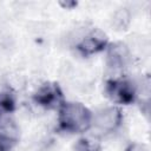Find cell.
<instances>
[{
	"label": "cell",
	"mask_w": 151,
	"mask_h": 151,
	"mask_svg": "<svg viewBox=\"0 0 151 151\" xmlns=\"http://www.w3.org/2000/svg\"><path fill=\"white\" fill-rule=\"evenodd\" d=\"M17 143V131L8 127L0 132V151H11Z\"/></svg>",
	"instance_id": "cell-9"
},
{
	"label": "cell",
	"mask_w": 151,
	"mask_h": 151,
	"mask_svg": "<svg viewBox=\"0 0 151 151\" xmlns=\"http://www.w3.org/2000/svg\"><path fill=\"white\" fill-rule=\"evenodd\" d=\"M131 61L129 47L123 42H113L109 45L106 53V64L112 70H122Z\"/></svg>",
	"instance_id": "cell-6"
},
{
	"label": "cell",
	"mask_w": 151,
	"mask_h": 151,
	"mask_svg": "<svg viewBox=\"0 0 151 151\" xmlns=\"http://www.w3.org/2000/svg\"><path fill=\"white\" fill-rule=\"evenodd\" d=\"M123 123V114L118 107H106L92 114V124L104 133L116 131Z\"/></svg>",
	"instance_id": "cell-5"
},
{
	"label": "cell",
	"mask_w": 151,
	"mask_h": 151,
	"mask_svg": "<svg viewBox=\"0 0 151 151\" xmlns=\"http://www.w3.org/2000/svg\"><path fill=\"white\" fill-rule=\"evenodd\" d=\"M33 100L38 106L46 110L60 109L64 101V94L58 83H44L33 94Z\"/></svg>",
	"instance_id": "cell-3"
},
{
	"label": "cell",
	"mask_w": 151,
	"mask_h": 151,
	"mask_svg": "<svg viewBox=\"0 0 151 151\" xmlns=\"http://www.w3.org/2000/svg\"><path fill=\"white\" fill-rule=\"evenodd\" d=\"M15 109V99L14 96L8 92H0V119H2L5 116L12 113Z\"/></svg>",
	"instance_id": "cell-7"
},
{
	"label": "cell",
	"mask_w": 151,
	"mask_h": 151,
	"mask_svg": "<svg viewBox=\"0 0 151 151\" xmlns=\"http://www.w3.org/2000/svg\"><path fill=\"white\" fill-rule=\"evenodd\" d=\"M125 151H147L146 146L143 145V144H139V143H133L131 145H129L126 147Z\"/></svg>",
	"instance_id": "cell-10"
},
{
	"label": "cell",
	"mask_w": 151,
	"mask_h": 151,
	"mask_svg": "<svg viewBox=\"0 0 151 151\" xmlns=\"http://www.w3.org/2000/svg\"><path fill=\"white\" fill-rule=\"evenodd\" d=\"M76 151H101V144L96 137H83L80 138L76 145Z\"/></svg>",
	"instance_id": "cell-8"
},
{
	"label": "cell",
	"mask_w": 151,
	"mask_h": 151,
	"mask_svg": "<svg viewBox=\"0 0 151 151\" xmlns=\"http://www.w3.org/2000/svg\"><path fill=\"white\" fill-rule=\"evenodd\" d=\"M106 97L117 104L130 105L134 103L137 91L134 84L127 78H114L105 83Z\"/></svg>",
	"instance_id": "cell-2"
},
{
	"label": "cell",
	"mask_w": 151,
	"mask_h": 151,
	"mask_svg": "<svg viewBox=\"0 0 151 151\" xmlns=\"http://www.w3.org/2000/svg\"><path fill=\"white\" fill-rule=\"evenodd\" d=\"M107 46V37L104 32L98 28H92L85 35H83L78 42H76V51L83 55L88 57L96 53L101 52Z\"/></svg>",
	"instance_id": "cell-4"
},
{
	"label": "cell",
	"mask_w": 151,
	"mask_h": 151,
	"mask_svg": "<svg viewBox=\"0 0 151 151\" xmlns=\"http://www.w3.org/2000/svg\"><path fill=\"white\" fill-rule=\"evenodd\" d=\"M59 4H60L64 8H72V7H76V6H77V1H66V2L60 1Z\"/></svg>",
	"instance_id": "cell-11"
},
{
	"label": "cell",
	"mask_w": 151,
	"mask_h": 151,
	"mask_svg": "<svg viewBox=\"0 0 151 151\" xmlns=\"http://www.w3.org/2000/svg\"><path fill=\"white\" fill-rule=\"evenodd\" d=\"M92 125V113L81 103H64L59 109L58 130L65 133H81Z\"/></svg>",
	"instance_id": "cell-1"
}]
</instances>
